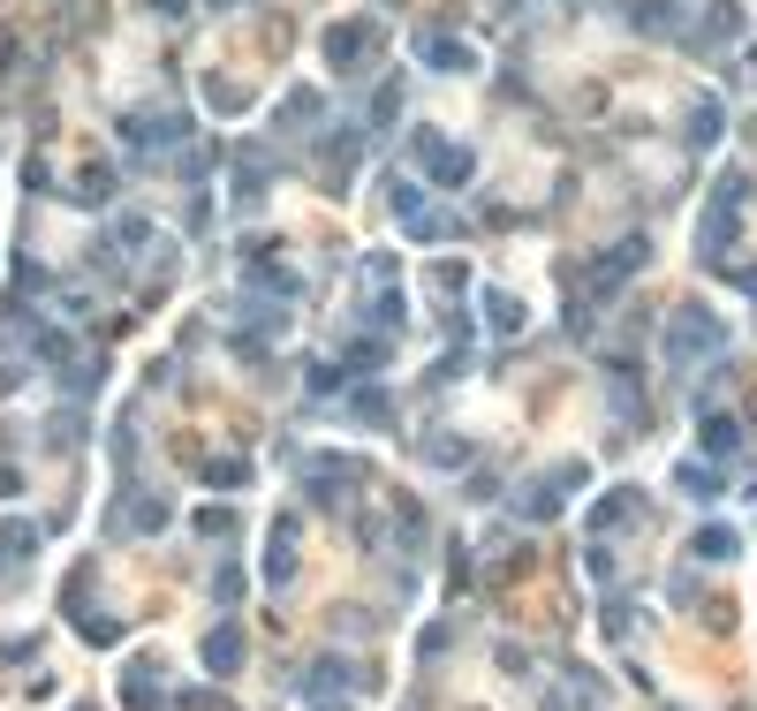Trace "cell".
I'll return each instance as SVG.
<instances>
[{
	"label": "cell",
	"instance_id": "cell-4",
	"mask_svg": "<svg viewBox=\"0 0 757 711\" xmlns=\"http://www.w3.org/2000/svg\"><path fill=\"white\" fill-rule=\"evenodd\" d=\"M319 53H326V69H356L364 53H378V23H326Z\"/></svg>",
	"mask_w": 757,
	"mask_h": 711
},
{
	"label": "cell",
	"instance_id": "cell-16",
	"mask_svg": "<svg viewBox=\"0 0 757 711\" xmlns=\"http://www.w3.org/2000/svg\"><path fill=\"white\" fill-rule=\"evenodd\" d=\"M674 485H682V492H689L697 507H705V500H719V477L705 469V461H674Z\"/></svg>",
	"mask_w": 757,
	"mask_h": 711
},
{
	"label": "cell",
	"instance_id": "cell-14",
	"mask_svg": "<svg viewBox=\"0 0 757 711\" xmlns=\"http://www.w3.org/2000/svg\"><path fill=\"white\" fill-rule=\"evenodd\" d=\"M689 552H697V560H735V552H743V538H735V530H727V522H705V530H697V538H689Z\"/></svg>",
	"mask_w": 757,
	"mask_h": 711
},
{
	"label": "cell",
	"instance_id": "cell-10",
	"mask_svg": "<svg viewBox=\"0 0 757 711\" xmlns=\"http://www.w3.org/2000/svg\"><path fill=\"white\" fill-rule=\"evenodd\" d=\"M424 167H432L440 190H463L470 174H477V152H463V144H424Z\"/></svg>",
	"mask_w": 757,
	"mask_h": 711
},
{
	"label": "cell",
	"instance_id": "cell-9",
	"mask_svg": "<svg viewBox=\"0 0 757 711\" xmlns=\"http://www.w3.org/2000/svg\"><path fill=\"white\" fill-rule=\"evenodd\" d=\"M295 583V515H273V545H265V590Z\"/></svg>",
	"mask_w": 757,
	"mask_h": 711
},
{
	"label": "cell",
	"instance_id": "cell-24",
	"mask_svg": "<svg viewBox=\"0 0 757 711\" xmlns=\"http://www.w3.org/2000/svg\"><path fill=\"white\" fill-rule=\"evenodd\" d=\"M424 461H432V469H463L470 447H463V439H424Z\"/></svg>",
	"mask_w": 757,
	"mask_h": 711
},
{
	"label": "cell",
	"instance_id": "cell-12",
	"mask_svg": "<svg viewBox=\"0 0 757 711\" xmlns=\"http://www.w3.org/2000/svg\"><path fill=\"white\" fill-rule=\"evenodd\" d=\"M303 689H311V697H341V689H356V667H349V659H319V667L303 673Z\"/></svg>",
	"mask_w": 757,
	"mask_h": 711
},
{
	"label": "cell",
	"instance_id": "cell-19",
	"mask_svg": "<svg viewBox=\"0 0 757 711\" xmlns=\"http://www.w3.org/2000/svg\"><path fill=\"white\" fill-rule=\"evenodd\" d=\"M485 326H493V334H523V303H515V295H485Z\"/></svg>",
	"mask_w": 757,
	"mask_h": 711
},
{
	"label": "cell",
	"instance_id": "cell-8",
	"mask_svg": "<svg viewBox=\"0 0 757 711\" xmlns=\"http://www.w3.org/2000/svg\"><path fill=\"white\" fill-rule=\"evenodd\" d=\"M303 477H311V500H326V507H334V500H341V485H364V461H349V455H319L311 469H303Z\"/></svg>",
	"mask_w": 757,
	"mask_h": 711
},
{
	"label": "cell",
	"instance_id": "cell-5",
	"mask_svg": "<svg viewBox=\"0 0 757 711\" xmlns=\"http://www.w3.org/2000/svg\"><path fill=\"white\" fill-rule=\"evenodd\" d=\"M182 136H190V122H174V114H129L122 122L129 152H168V144H182Z\"/></svg>",
	"mask_w": 757,
	"mask_h": 711
},
{
	"label": "cell",
	"instance_id": "cell-29",
	"mask_svg": "<svg viewBox=\"0 0 757 711\" xmlns=\"http://www.w3.org/2000/svg\"><path fill=\"white\" fill-rule=\"evenodd\" d=\"M243 477H251L243 461H205V485H243Z\"/></svg>",
	"mask_w": 757,
	"mask_h": 711
},
{
	"label": "cell",
	"instance_id": "cell-18",
	"mask_svg": "<svg viewBox=\"0 0 757 711\" xmlns=\"http://www.w3.org/2000/svg\"><path fill=\"white\" fill-rule=\"evenodd\" d=\"M636 515H644V500L622 485V500H598V507H591V530H614V522H636Z\"/></svg>",
	"mask_w": 757,
	"mask_h": 711
},
{
	"label": "cell",
	"instance_id": "cell-15",
	"mask_svg": "<svg viewBox=\"0 0 757 711\" xmlns=\"http://www.w3.org/2000/svg\"><path fill=\"white\" fill-rule=\"evenodd\" d=\"M160 667H129L122 673V704L129 711H160V681H152Z\"/></svg>",
	"mask_w": 757,
	"mask_h": 711
},
{
	"label": "cell",
	"instance_id": "cell-11",
	"mask_svg": "<svg viewBox=\"0 0 757 711\" xmlns=\"http://www.w3.org/2000/svg\"><path fill=\"white\" fill-rule=\"evenodd\" d=\"M417 53L432 61V69H447V77H463V69H477V53H470L463 39H447V31H424V39H417Z\"/></svg>",
	"mask_w": 757,
	"mask_h": 711
},
{
	"label": "cell",
	"instance_id": "cell-30",
	"mask_svg": "<svg viewBox=\"0 0 757 711\" xmlns=\"http://www.w3.org/2000/svg\"><path fill=\"white\" fill-rule=\"evenodd\" d=\"M168 522V500H137V530H160Z\"/></svg>",
	"mask_w": 757,
	"mask_h": 711
},
{
	"label": "cell",
	"instance_id": "cell-1",
	"mask_svg": "<svg viewBox=\"0 0 757 711\" xmlns=\"http://www.w3.org/2000/svg\"><path fill=\"white\" fill-rule=\"evenodd\" d=\"M719 348H727V318H719V311H705V303H682V311L667 318V356H674V372L713 364Z\"/></svg>",
	"mask_w": 757,
	"mask_h": 711
},
{
	"label": "cell",
	"instance_id": "cell-32",
	"mask_svg": "<svg viewBox=\"0 0 757 711\" xmlns=\"http://www.w3.org/2000/svg\"><path fill=\"white\" fill-rule=\"evenodd\" d=\"M152 8H160V16H182V0H152Z\"/></svg>",
	"mask_w": 757,
	"mask_h": 711
},
{
	"label": "cell",
	"instance_id": "cell-6",
	"mask_svg": "<svg viewBox=\"0 0 757 711\" xmlns=\"http://www.w3.org/2000/svg\"><path fill=\"white\" fill-rule=\"evenodd\" d=\"M243 651H251V643H243V621H220V628H205V643H198V659H205V673H220V681H228V673L243 667Z\"/></svg>",
	"mask_w": 757,
	"mask_h": 711
},
{
	"label": "cell",
	"instance_id": "cell-27",
	"mask_svg": "<svg viewBox=\"0 0 757 711\" xmlns=\"http://www.w3.org/2000/svg\"><path fill=\"white\" fill-rule=\"evenodd\" d=\"M303 386H311V394H341V364H311Z\"/></svg>",
	"mask_w": 757,
	"mask_h": 711
},
{
	"label": "cell",
	"instance_id": "cell-3",
	"mask_svg": "<svg viewBox=\"0 0 757 711\" xmlns=\"http://www.w3.org/2000/svg\"><path fill=\"white\" fill-rule=\"evenodd\" d=\"M576 485H584V461H561V469H546V477H538L515 507H523L531 522H546V515H561V507L576 500Z\"/></svg>",
	"mask_w": 757,
	"mask_h": 711
},
{
	"label": "cell",
	"instance_id": "cell-33",
	"mask_svg": "<svg viewBox=\"0 0 757 711\" xmlns=\"http://www.w3.org/2000/svg\"><path fill=\"white\" fill-rule=\"evenodd\" d=\"M501 8H507V16H515V8H531V0H501Z\"/></svg>",
	"mask_w": 757,
	"mask_h": 711
},
{
	"label": "cell",
	"instance_id": "cell-31",
	"mask_svg": "<svg viewBox=\"0 0 757 711\" xmlns=\"http://www.w3.org/2000/svg\"><path fill=\"white\" fill-rule=\"evenodd\" d=\"M16 492H23V469H16V461H0V500H16Z\"/></svg>",
	"mask_w": 757,
	"mask_h": 711
},
{
	"label": "cell",
	"instance_id": "cell-28",
	"mask_svg": "<svg viewBox=\"0 0 757 711\" xmlns=\"http://www.w3.org/2000/svg\"><path fill=\"white\" fill-rule=\"evenodd\" d=\"M212 598L235 606V598H243V568H220V576H212Z\"/></svg>",
	"mask_w": 757,
	"mask_h": 711
},
{
	"label": "cell",
	"instance_id": "cell-20",
	"mask_svg": "<svg viewBox=\"0 0 757 711\" xmlns=\"http://www.w3.org/2000/svg\"><path fill=\"white\" fill-rule=\"evenodd\" d=\"M144 243H152V220H144V212H122V220H114V251L137 257Z\"/></svg>",
	"mask_w": 757,
	"mask_h": 711
},
{
	"label": "cell",
	"instance_id": "cell-7",
	"mask_svg": "<svg viewBox=\"0 0 757 711\" xmlns=\"http://www.w3.org/2000/svg\"><path fill=\"white\" fill-rule=\"evenodd\" d=\"M636 265H644V243H636V235H629V243H614V251H606V257H591V265H584V288H591V295H606V288H614V281H629Z\"/></svg>",
	"mask_w": 757,
	"mask_h": 711
},
{
	"label": "cell",
	"instance_id": "cell-25",
	"mask_svg": "<svg viewBox=\"0 0 757 711\" xmlns=\"http://www.w3.org/2000/svg\"><path fill=\"white\" fill-rule=\"evenodd\" d=\"M386 197H394V212H402L410 227L424 220V197H417V182H386Z\"/></svg>",
	"mask_w": 757,
	"mask_h": 711
},
{
	"label": "cell",
	"instance_id": "cell-17",
	"mask_svg": "<svg viewBox=\"0 0 757 711\" xmlns=\"http://www.w3.org/2000/svg\"><path fill=\"white\" fill-rule=\"evenodd\" d=\"M689 144H697V152L719 144V99H697V106H689Z\"/></svg>",
	"mask_w": 757,
	"mask_h": 711
},
{
	"label": "cell",
	"instance_id": "cell-23",
	"mask_svg": "<svg viewBox=\"0 0 757 711\" xmlns=\"http://www.w3.org/2000/svg\"><path fill=\"white\" fill-rule=\"evenodd\" d=\"M705 447H713V455H735V447H743V424H735V417H713V424H705Z\"/></svg>",
	"mask_w": 757,
	"mask_h": 711
},
{
	"label": "cell",
	"instance_id": "cell-2",
	"mask_svg": "<svg viewBox=\"0 0 757 711\" xmlns=\"http://www.w3.org/2000/svg\"><path fill=\"white\" fill-rule=\"evenodd\" d=\"M743 190H750L743 174H719L713 205H705V220H697V251L713 257V265L727 257V243H735V220H743Z\"/></svg>",
	"mask_w": 757,
	"mask_h": 711
},
{
	"label": "cell",
	"instance_id": "cell-22",
	"mask_svg": "<svg viewBox=\"0 0 757 711\" xmlns=\"http://www.w3.org/2000/svg\"><path fill=\"white\" fill-rule=\"evenodd\" d=\"M265 160H251V152H243V160H235V197H243V205H251V197H265Z\"/></svg>",
	"mask_w": 757,
	"mask_h": 711
},
{
	"label": "cell",
	"instance_id": "cell-13",
	"mask_svg": "<svg viewBox=\"0 0 757 711\" xmlns=\"http://www.w3.org/2000/svg\"><path fill=\"white\" fill-rule=\"evenodd\" d=\"M69 205H84V212L114 205V167H84V174H77V190H69Z\"/></svg>",
	"mask_w": 757,
	"mask_h": 711
},
{
	"label": "cell",
	"instance_id": "cell-34",
	"mask_svg": "<svg viewBox=\"0 0 757 711\" xmlns=\"http://www.w3.org/2000/svg\"><path fill=\"white\" fill-rule=\"evenodd\" d=\"M212 8H243V0H212Z\"/></svg>",
	"mask_w": 757,
	"mask_h": 711
},
{
	"label": "cell",
	"instance_id": "cell-26",
	"mask_svg": "<svg viewBox=\"0 0 757 711\" xmlns=\"http://www.w3.org/2000/svg\"><path fill=\"white\" fill-rule=\"evenodd\" d=\"M228 530H235L228 507H198V538H228Z\"/></svg>",
	"mask_w": 757,
	"mask_h": 711
},
{
	"label": "cell",
	"instance_id": "cell-21",
	"mask_svg": "<svg viewBox=\"0 0 757 711\" xmlns=\"http://www.w3.org/2000/svg\"><path fill=\"white\" fill-rule=\"evenodd\" d=\"M31 545H39L31 522H8V530H0V560H8V568H23V560H31Z\"/></svg>",
	"mask_w": 757,
	"mask_h": 711
}]
</instances>
